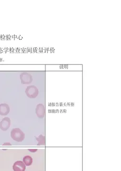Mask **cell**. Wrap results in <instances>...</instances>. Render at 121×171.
<instances>
[{
    "label": "cell",
    "mask_w": 121,
    "mask_h": 171,
    "mask_svg": "<svg viewBox=\"0 0 121 171\" xmlns=\"http://www.w3.org/2000/svg\"><path fill=\"white\" fill-rule=\"evenodd\" d=\"M11 138L17 142H22L25 138V134L19 128H14L11 132Z\"/></svg>",
    "instance_id": "obj_1"
},
{
    "label": "cell",
    "mask_w": 121,
    "mask_h": 171,
    "mask_svg": "<svg viewBox=\"0 0 121 171\" xmlns=\"http://www.w3.org/2000/svg\"><path fill=\"white\" fill-rule=\"evenodd\" d=\"M25 94L30 98H35L39 94V89L35 86H29L25 90Z\"/></svg>",
    "instance_id": "obj_2"
},
{
    "label": "cell",
    "mask_w": 121,
    "mask_h": 171,
    "mask_svg": "<svg viewBox=\"0 0 121 171\" xmlns=\"http://www.w3.org/2000/svg\"><path fill=\"white\" fill-rule=\"evenodd\" d=\"M20 77L21 81L22 84H29L32 82V76L31 74H30L28 72H22V74H21Z\"/></svg>",
    "instance_id": "obj_3"
},
{
    "label": "cell",
    "mask_w": 121,
    "mask_h": 171,
    "mask_svg": "<svg viewBox=\"0 0 121 171\" xmlns=\"http://www.w3.org/2000/svg\"><path fill=\"white\" fill-rule=\"evenodd\" d=\"M11 125V120L8 117H4L0 122V129L3 131H6Z\"/></svg>",
    "instance_id": "obj_4"
},
{
    "label": "cell",
    "mask_w": 121,
    "mask_h": 171,
    "mask_svg": "<svg viewBox=\"0 0 121 171\" xmlns=\"http://www.w3.org/2000/svg\"><path fill=\"white\" fill-rule=\"evenodd\" d=\"M13 169L14 171H25L26 166L23 161H18L14 163Z\"/></svg>",
    "instance_id": "obj_5"
},
{
    "label": "cell",
    "mask_w": 121,
    "mask_h": 171,
    "mask_svg": "<svg viewBox=\"0 0 121 171\" xmlns=\"http://www.w3.org/2000/svg\"><path fill=\"white\" fill-rule=\"evenodd\" d=\"M36 114L39 118H43L45 114V109L44 105L42 104H39L36 106Z\"/></svg>",
    "instance_id": "obj_6"
},
{
    "label": "cell",
    "mask_w": 121,
    "mask_h": 171,
    "mask_svg": "<svg viewBox=\"0 0 121 171\" xmlns=\"http://www.w3.org/2000/svg\"><path fill=\"white\" fill-rule=\"evenodd\" d=\"M10 112V107L7 104H0V115L5 116Z\"/></svg>",
    "instance_id": "obj_7"
},
{
    "label": "cell",
    "mask_w": 121,
    "mask_h": 171,
    "mask_svg": "<svg viewBox=\"0 0 121 171\" xmlns=\"http://www.w3.org/2000/svg\"><path fill=\"white\" fill-rule=\"evenodd\" d=\"M23 162L27 166H30L33 163V159L29 155L25 156L23 158Z\"/></svg>",
    "instance_id": "obj_8"
},
{
    "label": "cell",
    "mask_w": 121,
    "mask_h": 171,
    "mask_svg": "<svg viewBox=\"0 0 121 171\" xmlns=\"http://www.w3.org/2000/svg\"><path fill=\"white\" fill-rule=\"evenodd\" d=\"M37 141L39 142L37 145L39 146H41V145H45V137L43 135H40L39 137H36Z\"/></svg>",
    "instance_id": "obj_9"
},
{
    "label": "cell",
    "mask_w": 121,
    "mask_h": 171,
    "mask_svg": "<svg viewBox=\"0 0 121 171\" xmlns=\"http://www.w3.org/2000/svg\"><path fill=\"white\" fill-rule=\"evenodd\" d=\"M28 150L32 152H35L37 151V149H29Z\"/></svg>",
    "instance_id": "obj_10"
},
{
    "label": "cell",
    "mask_w": 121,
    "mask_h": 171,
    "mask_svg": "<svg viewBox=\"0 0 121 171\" xmlns=\"http://www.w3.org/2000/svg\"><path fill=\"white\" fill-rule=\"evenodd\" d=\"M7 144H5V145H10V146H11V144L10 143H6Z\"/></svg>",
    "instance_id": "obj_11"
}]
</instances>
